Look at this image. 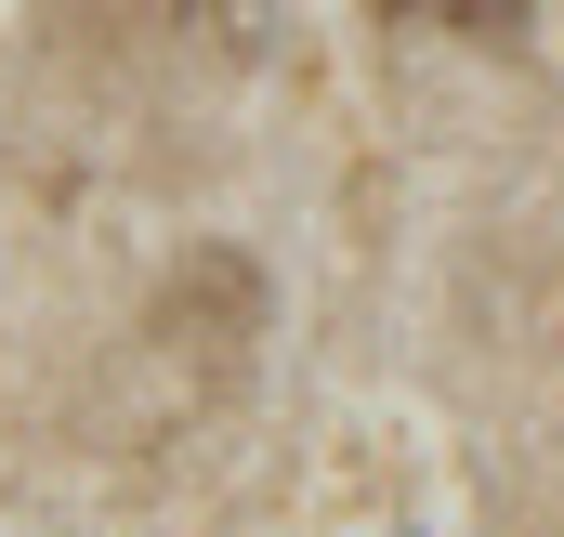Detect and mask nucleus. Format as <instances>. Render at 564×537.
<instances>
[{"label": "nucleus", "instance_id": "1", "mask_svg": "<svg viewBox=\"0 0 564 537\" xmlns=\"http://www.w3.org/2000/svg\"><path fill=\"white\" fill-rule=\"evenodd\" d=\"M394 13H421L446 40H512V26H525V0H394Z\"/></svg>", "mask_w": 564, "mask_h": 537}]
</instances>
